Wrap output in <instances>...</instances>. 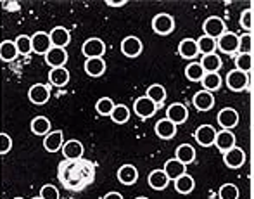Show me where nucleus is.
<instances>
[{
  "label": "nucleus",
  "mask_w": 254,
  "mask_h": 199,
  "mask_svg": "<svg viewBox=\"0 0 254 199\" xmlns=\"http://www.w3.org/2000/svg\"><path fill=\"white\" fill-rule=\"evenodd\" d=\"M102 199H123V196H121L120 193H114L113 191V193H107Z\"/></svg>",
  "instance_id": "49530a36"
},
{
  "label": "nucleus",
  "mask_w": 254,
  "mask_h": 199,
  "mask_svg": "<svg viewBox=\"0 0 254 199\" xmlns=\"http://www.w3.org/2000/svg\"><path fill=\"white\" fill-rule=\"evenodd\" d=\"M218 198L220 199H239L241 198V191H239V187L234 186V184H225V186H221L220 191H218Z\"/></svg>",
  "instance_id": "ea45409f"
},
{
  "label": "nucleus",
  "mask_w": 254,
  "mask_h": 199,
  "mask_svg": "<svg viewBox=\"0 0 254 199\" xmlns=\"http://www.w3.org/2000/svg\"><path fill=\"white\" fill-rule=\"evenodd\" d=\"M133 109H135V113H137V116H140L142 120H149L151 116L156 115L159 106H156L147 95H144V97H138L137 101H135Z\"/></svg>",
  "instance_id": "6e6552de"
},
{
  "label": "nucleus",
  "mask_w": 254,
  "mask_h": 199,
  "mask_svg": "<svg viewBox=\"0 0 254 199\" xmlns=\"http://www.w3.org/2000/svg\"><path fill=\"white\" fill-rule=\"evenodd\" d=\"M154 130H156L157 137L163 138V140H170V138H173L175 135H177V125L171 123L170 120H166V118L159 120V122L156 123V127H154Z\"/></svg>",
  "instance_id": "4be33fe9"
},
{
  "label": "nucleus",
  "mask_w": 254,
  "mask_h": 199,
  "mask_svg": "<svg viewBox=\"0 0 254 199\" xmlns=\"http://www.w3.org/2000/svg\"><path fill=\"white\" fill-rule=\"evenodd\" d=\"M152 30H154V33L161 35V37L170 35L171 31L175 30L173 16H170V14H166V12L156 14V16L152 17Z\"/></svg>",
  "instance_id": "f03ea898"
},
{
  "label": "nucleus",
  "mask_w": 254,
  "mask_h": 199,
  "mask_svg": "<svg viewBox=\"0 0 254 199\" xmlns=\"http://www.w3.org/2000/svg\"><path fill=\"white\" fill-rule=\"evenodd\" d=\"M85 73L92 78H99L106 73V61L102 58H95V59H87L85 61Z\"/></svg>",
  "instance_id": "393cba45"
},
{
  "label": "nucleus",
  "mask_w": 254,
  "mask_h": 199,
  "mask_svg": "<svg viewBox=\"0 0 254 199\" xmlns=\"http://www.w3.org/2000/svg\"><path fill=\"white\" fill-rule=\"evenodd\" d=\"M142 51H144V44H142V40L138 37L131 35V37L123 38V42H121V52L127 58H138L142 54Z\"/></svg>",
  "instance_id": "1a4fd4ad"
},
{
  "label": "nucleus",
  "mask_w": 254,
  "mask_h": 199,
  "mask_svg": "<svg viewBox=\"0 0 254 199\" xmlns=\"http://www.w3.org/2000/svg\"><path fill=\"white\" fill-rule=\"evenodd\" d=\"M31 44H33V52L40 56H45L52 49L51 35L45 31H37L31 35Z\"/></svg>",
  "instance_id": "f8f14e48"
},
{
  "label": "nucleus",
  "mask_w": 254,
  "mask_h": 199,
  "mask_svg": "<svg viewBox=\"0 0 254 199\" xmlns=\"http://www.w3.org/2000/svg\"><path fill=\"white\" fill-rule=\"evenodd\" d=\"M28 99H30V102H33L35 106L47 104L49 99H51V88H49V85H44V83L31 85L30 90H28Z\"/></svg>",
  "instance_id": "39448f33"
},
{
  "label": "nucleus",
  "mask_w": 254,
  "mask_h": 199,
  "mask_svg": "<svg viewBox=\"0 0 254 199\" xmlns=\"http://www.w3.org/2000/svg\"><path fill=\"white\" fill-rule=\"evenodd\" d=\"M45 63L51 67H64L67 63V52L64 49L52 47L51 51L45 54Z\"/></svg>",
  "instance_id": "aec40b11"
},
{
  "label": "nucleus",
  "mask_w": 254,
  "mask_h": 199,
  "mask_svg": "<svg viewBox=\"0 0 254 199\" xmlns=\"http://www.w3.org/2000/svg\"><path fill=\"white\" fill-rule=\"evenodd\" d=\"M166 120H170L175 125H184L189 120V108L182 102H173L166 109Z\"/></svg>",
  "instance_id": "423d86ee"
},
{
  "label": "nucleus",
  "mask_w": 254,
  "mask_h": 199,
  "mask_svg": "<svg viewBox=\"0 0 254 199\" xmlns=\"http://www.w3.org/2000/svg\"><path fill=\"white\" fill-rule=\"evenodd\" d=\"M114 106H116V104H114V101L111 97H102V99H99V101L95 102V111H97L99 115H102V116H111Z\"/></svg>",
  "instance_id": "a19ab883"
},
{
  "label": "nucleus",
  "mask_w": 254,
  "mask_h": 199,
  "mask_svg": "<svg viewBox=\"0 0 254 199\" xmlns=\"http://www.w3.org/2000/svg\"><path fill=\"white\" fill-rule=\"evenodd\" d=\"M204 74L206 73H204L201 63H197V61H192L190 65H187V67H185V76L190 81H201Z\"/></svg>",
  "instance_id": "e433bc0d"
},
{
  "label": "nucleus",
  "mask_w": 254,
  "mask_h": 199,
  "mask_svg": "<svg viewBox=\"0 0 254 199\" xmlns=\"http://www.w3.org/2000/svg\"><path fill=\"white\" fill-rule=\"evenodd\" d=\"M81 52L87 59H95V58H102L104 52H106V44L101 38H88L87 42L81 47Z\"/></svg>",
  "instance_id": "9d476101"
},
{
  "label": "nucleus",
  "mask_w": 254,
  "mask_h": 199,
  "mask_svg": "<svg viewBox=\"0 0 254 199\" xmlns=\"http://www.w3.org/2000/svg\"><path fill=\"white\" fill-rule=\"evenodd\" d=\"M201 66L204 69V73H218L221 67V59L218 54H207V56H202L201 61Z\"/></svg>",
  "instance_id": "2f4dec72"
},
{
  "label": "nucleus",
  "mask_w": 254,
  "mask_h": 199,
  "mask_svg": "<svg viewBox=\"0 0 254 199\" xmlns=\"http://www.w3.org/2000/svg\"><path fill=\"white\" fill-rule=\"evenodd\" d=\"M241 26L244 28L248 33L253 30V9H251V7H249V9H246V10H242V14H241Z\"/></svg>",
  "instance_id": "37998d69"
},
{
  "label": "nucleus",
  "mask_w": 254,
  "mask_h": 199,
  "mask_svg": "<svg viewBox=\"0 0 254 199\" xmlns=\"http://www.w3.org/2000/svg\"><path fill=\"white\" fill-rule=\"evenodd\" d=\"M195 42H197L199 54H202V56L214 54V49H216V40H214V38H211V37H206V35H202V37H199Z\"/></svg>",
  "instance_id": "c9c22d12"
},
{
  "label": "nucleus",
  "mask_w": 254,
  "mask_h": 199,
  "mask_svg": "<svg viewBox=\"0 0 254 199\" xmlns=\"http://www.w3.org/2000/svg\"><path fill=\"white\" fill-rule=\"evenodd\" d=\"M17 47H16V42L12 40H3L2 44H0V59L5 63H10L14 61V59L17 58Z\"/></svg>",
  "instance_id": "7c9ffc66"
},
{
  "label": "nucleus",
  "mask_w": 254,
  "mask_h": 199,
  "mask_svg": "<svg viewBox=\"0 0 254 199\" xmlns=\"http://www.w3.org/2000/svg\"><path fill=\"white\" fill-rule=\"evenodd\" d=\"M111 120L114 123H118V125H123V123H127L130 120V109L125 104H116L113 113H111Z\"/></svg>",
  "instance_id": "f704fd0d"
},
{
  "label": "nucleus",
  "mask_w": 254,
  "mask_h": 199,
  "mask_svg": "<svg viewBox=\"0 0 254 199\" xmlns=\"http://www.w3.org/2000/svg\"><path fill=\"white\" fill-rule=\"evenodd\" d=\"M40 198L42 199H59V191H57L56 186L45 184V186L40 189Z\"/></svg>",
  "instance_id": "c03bdc74"
},
{
  "label": "nucleus",
  "mask_w": 254,
  "mask_h": 199,
  "mask_svg": "<svg viewBox=\"0 0 254 199\" xmlns=\"http://www.w3.org/2000/svg\"><path fill=\"white\" fill-rule=\"evenodd\" d=\"M225 83L230 88L232 92H242L248 88L249 85V76L246 73L239 69H232L227 73V78H225Z\"/></svg>",
  "instance_id": "20e7f679"
},
{
  "label": "nucleus",
  "mask_w": 254,
  "mask_h": 199,
  "mask_svg": "<svg viewBox=\"0 0 254 199\" xmlns=\"http://www.w3.org/2000/svg\"><path fill=\"white\" fill-rule=\"evenodd\" d=\"M57 177L63 182V186L69 191H81L94 182L95 170L90 161H85L83 158L71 161V159H64L59 165V172Z\"/></svg>",
  "instance_id": "f257e3e1"
},
{
  "label": "nucleus",
  "mask_w": 254,
  "mask_h": 199,
  "mask_svg": "<svg viewBox=\"0 0 254 199\" xmlns=\"http://www.w3.org/2000/svg\"><path fill=\"white\" fill-rule=\"evenodd\" d=\"M164 173L168 175V179L170 180H177L178 177H182V175H185L187 173V165H184V163H180L177 158H173V159H168L166 163H164Z\"/></svg>",
  "instance_id": "6ab92c4d"
},
{
  "label": "nucleus",
  "mask_w": 254,
  "mask_h": 199,
  "mask_svg": "<svg viewBox=\"0 0 254 199\" xmlns=\"http://www.w3.org/2000/svg\"><path fill=\"white\" fill-rule=\"evenodd\" d=\"M51 42H52V47H59V49H64L67 44L71 42V33L69 30H66L64 26H56L52 28L51 33Z\"/></svg>",
  "instance_id": "412c9836"
},
{
  "label": "nucleus",
  "mask_w": 254,
  "mask_h": 199,
  "mask_svg": "<svg viewBox=\"0 0 254 199\" xmlns=\"http://www.w3.org/2000/svg\"><path fill=\"white\" fill-rule=\"evenodd\" d=\"M49 81L56 87H64L69 81V71L66 67H52L49 73Z\"/></svg>",
  "instance_id": "c85d7f7f"
},
{
  "label": "nucleus",
  "mask_w": 254,
  "mask_h": 199,
  "mask_svg": "<svg viewBox=\"0 0 254 199\" xmlns=\"http://www.w3.org/2000/svg\"><path fill=\"white\" fill-rule=\"evenodd\" d=\"M135 199H147V198H142V196H140V198H135Z\"/></svg>",
  "instance_id": "09e8293b"
},
{
  "label": "nucleus",
  "mask_w": 254,
  "mask_h": 199,
  "mask_svg": "<svg viewBox=\"0 0 254 199\" xmlns=\"http://www.w3.org/2000/svg\"><path fill=\"white\" fill-rule=\"evenodd\" d=\"M218 123L223 130H232L239 125V113L234 108H223L218 113Z\"/></svg>",
  "instance_id": "ddd939ff"
},
{
  "label": "nucleus",
  "mask_w": 254,
  "mask_h": 199,
  "mask_svg": "<svg viewBox=\"0 0 254 199\" xmlns=\"http://www.w3.org/2000/svg\"><path fill=\"white\" fill-rule=\"evenodd\" d=\"M194 187H195L194 179H192L190 175H187V173L175 180V189H177L178 194H184V196L185 194H190L192 191H194Z\"/></svg>",
  "instance_id": "473e14b6"
},
{
  "label": "nucleus",
  "mask_w": 254,
  "mask_h": 199,
  "mask_svg": "<svg viewBox=\"0 0 254 199\" xmlns=\"http://www.w3.org/2000/svg\"><path fill=\"white\" fill-rule=\"evenodd\" d=\"M10 147H12V138L9 137L7 133H0V154H7V152L10 151Z\"/></svg>",
  "instance_id": "a18cd8bd"
},
{
  "label": "nucleus",
  "mask_w": 254,
  "mask_h": 199,
  "mask_svg": "<svg viewBox=\"0 0 254 199\" xmlns=\"http://www.w3.org/2000/svg\"><path fill=\"white\" fill-rule=\"evenodd\" d=\"M31 132L35 135H40V137H45L52 132L51 130V120L45 118V116H37V118L31 120V125H30Z\"/></svg>",
  "instance_id": "bb28decb"
},
{
  "label": "nucleus",
  "mask_w": 254,
  "mask_h": 199,
  "mask_svg": "<svg viewBox=\"0 0 254 199\" xmlns=\"http://www.w3.org/2000/svg\"><path fill=\"white\" fill-rule=\"evenodd\" d=\"M192 104L197 111H209L214 106V95L207 90H199L197 94L192 97Z\"/></svg>",
  "instance_id": "dca6fc26"
},
{
  "label": "nucleus",
  "mask_w": 254,
  "mask_h": 199,
  "mask_svg": "<svg viewBox=\"0 0 254 199\" xmlns=\"http://www.w3.org/2000/svg\"><path fill=\"white\" fill-rule=\"evenodd\" d=\"M202 30L206 37H211V38H214V40H218V38L227 31V26H225V21L221 19L220 16H209L204 21Z\"/></svg>",
  "instance_id": "7ed1b4c3"
},
{
  "label": "nucleus",
  "mask_w": 254,
  "mask_h": 199,
  "mask_svg": "<svg viewBox=\"0 0 254 199\" xmlns=\"http://www.w3.org/2000/svg\"><path fill=\"white\" fill-rule=\"evenodd\" d=\"M194 138L197 140L199 145L202 147H211L214 145V138H216V130L211 125H201L194 133Z\"/></svg>",
  "instance_id": "4468645a"
},
{
  "label": "nucleus",
  "mask_w": 254,
  "mask_h": 199,
  "mask_svg": "<svg viewBox=\"0 0 254 199\" xmlns=\"http://www.w3.org/2000/svg\"><path fill=\"white\" fill-rule=\"evenodd\" d=\"M214 145L220 149L221 152H227L235 145V135L232 130H221L216 132V138H214Z\"/></svg>",
  "instance_id": "5701e85b"
},
{
  "label": "nucleus",
  "mask_w": 254,
  "mask_h": 199,
  "mask_svg": "<svg viewBox=\"0 0 254 199\" xmlns=\"http://www.w3.org/2000/svg\"><path fill=\"white\" fill-rule=\"evenodd\" d=\"M223 161H225V165H227L228 168H232V170L241 168V166L246 163V152H244V149H241V147H237V145H234V147L228 149L227 152H223Z\"/></svg>",
  "instance_id": "9b49d317"
},
{
  "label": "nucleus",
  "mask_w": 254,
  "mask_h": 199,
  "mask_svg": "<svg viewBox=\"0 0 254 199\" xmlns=\"http://www.w3.org/2000/svg\"><path fill=\"white\" fill-rule=\"evenodd\" d=\"M83 152H85V147H83V144H81L80 140H74V138H71V140L64 142V145H63L64 159L76 161V159H81Z\"/></svg>",
  "instance_id": "2eb2a0df"
},
{
  "label": "nucleus",
  "mask_w": 254,
  "mask_h": 199,
  "mask_svg": "<svg viewBox=\"0 0 254 199\" xmlns=\"http://www.w3.org/2000/svg\"><path fill=\"white\" fill-rule=\"evenodd\" d=\"M216 47L220 49L223 54H234L239 49V35L232 33V31H225L216 40Z\"/></svg>",
  "instance_id": "0eeeda50"
},
{
  "label": "nucleus",
  "mask_w": 254,
  "mask_h": 199,
  "mask_svg": "<svg viewBox=\"0 0 254 199\" xmlns=\"http://www.w3.org/2000/svg\"><path fill=\"white\" fill-rule=\"evenodd\" d=\"M239 54H251L253 52V35L244 33L239 37Z\"/></svg>",
  "instance_id": "79ce46f5"
},
{
  "label": "nucleus",
  "mask_w": 254,
  "mask_h": 199,
  "mask_svg": "<svg viewBox=\"0 0 254 199\" xmlns=\"http://www.w3.org/2000/svg\"><path fill=\"white\" fill-rule=\"evenodd\" d=\"M235 69L249 74L253 69V54H239L235 58Z\"/></svg>",
  "instance_id": "4c0bfd02"
},
{
  "label": "nucleus",
  "mask_w": 254,
  "mask_h": 199,
  "mask_svg": "<svg viewBox=\"0 0 254 199\" xmlns=\"http://www.w3.org/2000/svg\"><path fill=\"white\" fill-rule=\"evenodd\" d=\"M33 199H42V198H40V196H38V198H33Z\"/></svg>",
  "instance_id": "3c124183"
},
{
  "label": "nucleus",
  "mask_w": 254,
  "mask_h": 199,
  "mask_svg": "<svg viewBox=\"0 0 254 199\" xmlns=\"http://www.w3.org/2000/svg\"><path fill=\"white\" fill-rule=\"evenodd\" d=\"M138 179V172L133 165H123L118 170V180H120L123 186H133Z\"/></svg>",
  "instance_id": "b1692460"
},
{
  "label": "nucleus",
  "mask_w": 254,
  "mask_h": 199,
  "mask_svg": "<svg viewBox=\"0 0 254 199\" xmlns=\"http://www.w3.org/2000/svg\"><path fill=\"white\" fill-rule=\"evenodd\" d=\"M14 42H16L17 52H19L21 56H28V54H31V51H33V44H31V37H28V35H19V37H17Z\"/></svg>",
  "instance_id": "58836bf2"
},
{
  "label": "nucleus",
  "mask_w": 254,
  "mask_h": 199,
  "mask_svg": "<svg viewBox=\"0 0 254 199\" xmlns=\"http://www.w3.org/2000/svg\"><path fill=\"white\" fill-rule=\"evenodd\" d=\"M63 145H64V135L61 130H52L51 133L44 137V147L47 152L63 151Z\"/></svg>",
  "instance_id": "f3484780"
},
{
  "label": "nucleus",
  "mask_w": 254,
  "mask_h": 199,
  "mask_svg": "<svg viewBox=\"0 0 254 199\" xmlns=\"http://www.w3.org/2000/svg\"><path fill=\"white\" fill-rule=\"evenodd\" d=\"M14 199H24V198H14Z\"/></svg>",
  "instance_id": "8fccbe9b"
},
{
  "label": "nucleus",
  "mask_w": 254,
  "mask_h": 199,
  "mask_svg": "<svg viewBox=\"0 0 254 199\" xmlns=\"http://www.w3.org/2000/svg\"><path fill=\"white\" fill-rule=\"evenodd\" d=\"M178 54L184 59H195L199 56V49H197V42L194 38H184V40L178 44Z\"/></svg>",
  "instance_id": "a211bd4d"
},
{
  "label": "nucleus",
  "mask_w": 254,
  "mask_h": 199,
  "mask_svg": "<svg viewBox=\"0 0 254 199\" xmlns=\"http://www.w3.org/2000/svg\"><path fill=\"white\" fill-rule=\"evenodd\" d=\"M201 83H202L204 90H207V92H211V94H213V92H216V90H220V88H221L223 78H221L218 73H206L202 76Z\"/></svg>",
  "instance_id": "c756f323"
},
{
  "label": "nucleus",
  "mask_w": 254,
  "mask_h": 199,
  "mask_svg": "<svg viewBox=\"0 0 254 199\" xmlns=\"http://www.w3.org/2000/svg\"><path fill=\"white\" fill-rule=\"evenodd\" d=\"M175 158L180 163H184V165H190L195 159V149L192 147L190 144H182V145H178L177 151H175Z\"/></svg>",
  "instance_id": "cd10ccee"
},
{
  "label": "nucleus",
  "mask_w": 254,
  "mask_h": 199,
  "mask_svg": "<svg viewBox=\"0 0 254 199\" xmlns=\"http://www.w3.org/2000/svg\"><path fill=\"white\" fill-rule=\"evenodd\" d=\"M145 95H147L156 106H161L164 101H166V88L159 83H154L147 88V94Z\"/></svg>",
  "instance_id": "72a5a7b5"
},
{
  "label": "nucleus",
  "mask_w": 254,
  "mask_h": 199,
  "mask_svg": "<svg viewBox=\"0 0 254 199\" xmlns=\"http://www.w3.org/2000/svg\"><path fill=\"white\" fill-rule=\"evenodd\" d=\"M107 5H111V7H121V5H125V3H127V0H121V2H116V3H114V2H109V0H107Z\"/></svg>",
  "instance_id": "de8ad7c7"
},
{
  "label": "nucleus",
  "mask_w": 254,
  "mask_h": 199,
  "mask_svg": "<svg viewBox=\"0 0 254 199\" xmlns=\"http://www.w3.org/2000/svg\"><path fill=\"white\" fill-rule=\"evenodd\" d=\"M147 180H149L151 189L154 191H164L168 187V184H170V179H168V175L164 173V170H154V172H151Z\"/></svg>",
  "instance_id": "a878e982"
}]
</instances>
